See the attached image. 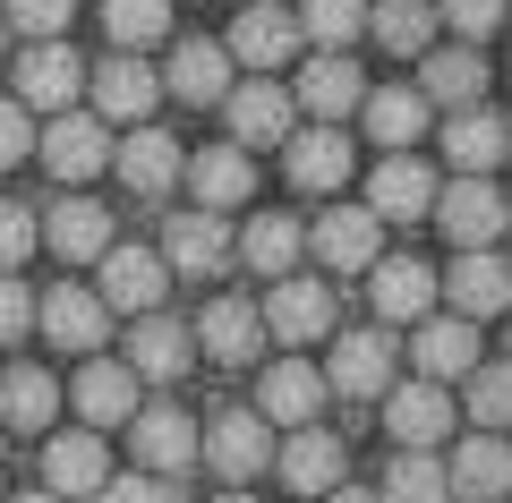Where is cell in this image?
Wrapping results in <instances>:
<instances>
[{"instance_id": "6da1fadb", "label": "cell", "mask_w": 512, "mask_h": 503, "mask_svg": "<svg viewBox=\"0 0 512 503\" xmlns=\"http://www.w3.org/2000/svg\"><path fill=\"white\" fill-rule=\"evenodd\" d=\"M427 214L444 222V239H453V248H495V231L512 222V205H504V188H495V180H470V171H461L453 188H436V205H427Z\"/></svg>"}, {"instance_id": "7a4b0ae2", "label": "cell", "mask_w": 512, "mask_h": 503, "mask_svg": "<svg viewBox=\"0 0 512 503\" xmlns=\"http://www.w3.org/2000/svg\"><path fill=\"white\" fill-rule=\"evenodd\" d=\"M43 162H52V180L86 188L111 171V128L94 120V111H52V128H43Z\"/></svg>"}, {"instance_id": "3957f363", "label": "cell", "mask_w": 512, "mask_h": 503, "mask_svg": "<svg viewBox=\"0 0 512 503\" xmlns=\"http://www.w3.org/2000/svg\"><path fill=\"white\" fill-rule=\"evenodd\" d=\"M222 111H231V145L239 154H256V145H282L299 128V103L291 86H274V77H248V86L222 94Z\"/></svg>"}, {"instance_id": "277c9868", "label": "cell", "mask_w": 512, "mask_h": 503, "mask_svg": "<svg viewBox=\"0 0 512 503\" xmlns=\"http://www.w3.org/2000/svg\"><path fill=\"white\" fill-rule=\"evenodd\" d=\"M35 333H52V350L94 359V350H103V333H111V307L94 299V290H77V282H52V290L35 299Z\"/></svg>"}, {"instance_id": "5b68a950", "label": "cell", "mask_w": 512, "mask_h": 503, "mask_svg": "<svg viewBox=\"0 0 512 503\" xmlns=\"http://www.w3.org/2000/svg\"><path fill=\"white\" fill-rule=\"evenodd\" d=\"M325 384H333V393H350V401L393 393V333H384V324L342 333V342H333V359H325Z\"/></svg>"}, {"instance_id": "8992f818", "label": "cell", "mask_w": 512, "mask_h": 503, "mask_svg": "<svg viewBox=\"0 0 512 503\" xmlns=\"http://www.w3.org/2000/svg\"><path fill=\"white\" fill-rule=\"evenodd\" d=\"M384 435H393V444L402 452H436L444 435H453V393H444V384H393V393H384Z\"/></svg>"}, {"instance_id": "52a82bcc", "label": "cell", "mask_w": 512, "mask_h": 503, "mask_svg": "<svg viewBox=\"0 0 512 503\" xmlns=\"http://www.w3.org/2000/svg\"><path fill=\"white\" fill-rule=\"evenodd\" d=\"M222 52H231L239 69L265 77V69H282V60L299 52V18H291V9H274V0H248V9L231 18V35H222Z\"/></svg>"}, {"instance_id": "ba28073f", "label": "cell", "mask_w": 512, "mask_h": 503, "mask_svg": "<svg viewBox=\"0 0 512 503\" xmlns=\"http://www.w3.org/2000/svg\"><path fill=\"white\" fill-rule=\"evenodd\" d=\"M308 248L325 256V273H367L384 256V222L367 214V205H325L308 231Z\"/></svg>"}, {"instance_id": "9c48e42d", "label": "cell", "mask_w": 512, "mask_h": 503, "mask_svg": "<svg viewBox=\"0 0 512 503\" xmlns=\"http://www.w3.org/2000/svg\"><path fill=\"white\" fill-rule=\"evenodd\" d=\"M94 265H103V282H94V299H103L111 316H146V307L163 299V282H171V265H163L154 248H103Z\"/></svg>"}, {"instance_id": "30bf717a", "label": "cell", "mask_w": 512, "mask_h": 503, "mask_svg": "<svg viewBox=\"0 0 512 503\" xmlns=\"http://www.w3.org/2000/svg\"><path fill=\"white\" fill-rule=\"evenodd\" d=\"M86 94H94V120H146V111L163 103V77L137 52H111L103 69H86Z\"/></svg>"}, {"instance_id": "8fae6325", "label": "cell", "mask_w": 512, "mask_h": 503, "mask_svg": "<svg viewBox=\"0 0 512 503\" xmlns=\"http://www.w3.org/2000/svg\"><path fill=\"white\" fill-rule=\"evenodd\" d=\"M444 495H461V503H504V495H512V444L478 427L470 444L444 461Z\"/></svg>"}, {"instance_id": "7c38bea8", "label": "cell", "mask_w": 512, "mask_h": 503, "mask_svg": "<svg viewBox=\"0 0 512 503\" xmlns=\"http://www.w3.org/2000/svg\"><path fill=\"white\" fill-rule=\"evenodd\" d=\"M444 299H453V316H504L512 307V265L495 248H461L453 256V273H444Z\"/></svg>"}, {"instance_id": "4fadbf2b", "label": "cell", "mask_w": 512, "mask_h": 503, "mask_svg": "<svg viewBox=\"0 0 512 503\" xmlns=\"http://www.w3.org/2000/svg\"><path fill=\"white\" fill-rule=\"evenodd\" d=\"M77 94H86V60H77L60 35L35 43V52L18 60V103H26V111H69Z\"/></svg>"}, {"instance_id": "5bb4252c", "label": "cell", "mask_w": 512, "mask_h": 503, "mask_svg": "<svg viewBox=\"0 0 512 503\" xmlns=\"http://www.w3.org/2000/svg\"><path fill=\"white\" fill-rule=\"evenodd\" d=\"M188 350H197V333H188L180 316H163V307H146L137 333H128V376L137 384H171V376H188Z\"/></svg>"}, {"instance_id": "9a60e30c", "label": "cell", "mask_w": 512, "mask_h": 503, "mask_svg": "<svg viewBox=\"0 0 512 503\" xmlns=\"http://www.w3.org/2000/svg\"><path fill=\"white\" fill-rule=\"evenodd\" d=\"M205 461H214V469H222L231 486H248L256 469L274 461V427H265L256 410H222L214 427H205Z\"/></svg>"}, {"instance_id": "2e32d148", "label": "cell", "mask_w": 512, "mask_h": 503, "mask_svg": "<svg viewBox=\"0 0 512 503\" xmlns=\"http://www.w3.org/2000/svg\"><path fill=\"white\" fill-rule=\"evenodd\" d=\"M282 154H291V188H308V197H333V188L350 180V137H342L333 120L291 128V137H282Z\"/></svg>"}, {"instance_id": "e0dca14e", "label": "cell", "mask_w": 512, "mask_h": 503, "mask_svg": "<svg viewBox=\"0 0 512 503\" xmlns=\"http://www.w3.org/2000/svg\"><path fill=\"white\" fill-rule=\"evenodd\" d=\"M180 137H163V128H128L120 145H111V171H120V188H137V197H163V188H180Z\"/></svg>"}, {"instance_id": "ac0fdd59", "label": "cell", "mask_w": 512, "mask_h": 503, "mask_svg": "<svg viewBox=\"0 0 512 503\" xmlns=\"http://www.w3.org/2000/svg\"><path fill=\"white\" fill-rule=\"evenodd\" d=\"M274 469H282L291 495H333L342 469H350V452H342V435H325V427H291V444L274 452Z\"/></svg>"}, {"instance_id": "d6986e66", "label": "cell", "mask_w": 512, "mask_h": 503, "mask_svg": "<svg viewBox=\"0 0 512 503\" xmlns=\"http://www.w3.org/2000/svg\"><path fill=\"white\" fill-rule=\"evenodd\" d=\"M427 205H436V171L410 154H384L376 171H367V214L376 222H419Z\"/></svg>"}, {"instance_id": "ffe728a7", "label": "cell", "mask_w": 512, "mask_h": 503, "mask_svg": "<svg viewBox=\"0 0 512 503\" xmlns=\"http://www.w3.org/2000/svg\"><path fill=\"white\" fill-rule=\"evenodd\" d=\"M316 410H325V376L308 359L265 367V384H256V418L265 427H316Z\"/></svg>"}, {"instance_id": "44dd1931", "label": "cell", "mask_w": 512, "mask_h": 503, "mask_svg": "<svg viewBox=\"0 0 512 503\" xmlns=\"http://www.w3.org/2000/svg\"><path fill=\"white\" fill-rule=\"evenodd\" d=\"M180 180L197 188L205 214H231V205H248V197H256V162L239 154V145H205V154H188V162H180Z\"/></svg>"}, {"instance_id": "7402d4cb", "label": "cell", "mask_w": 512, "mask_h": 503, "mask_svg": "<svg viewBox=\"0 0 512 503\" xmlns=\"http://www.w3.org/2000/svg\"><path fill=\"white\" fill-rule=\"evenodd\" d=\"M419 94L427 111H470L487 103V60H478V43H453V52H419Z\"/></svg>"}, {"instance_id": "603a6c76", "label": "cell", "mask_w": 512, "mask_h": 503, "mask_svg": "<svg viewBox=\"0 0 512 503\" xmlns=\"http://www.w3.org/2000/svg\"><path fill=\"white\" fill-rule=\"evenodd\" d=\"M163 265H171V273H222V265H231V222L205 214V205L171 214V231H163Z\"/></svg>"}, {"instance_id": "cb8c5ba5", "label": "cell", "mask_w": 512, "mask_h": 503, "mask_svg": "<svg viewBox=\"0 0 512 503\" xmlns=\"http://www.w3.org/2000/svg\"><path fill=\"white\" fill-rule=\"evenodd\" d=\"M359 94H367V77L350 69V52H316L308 69H299L291 103L308 111V120H350V111H359Z\"/></svg>"}, {"instance_id": "d4e9b609", "label": "cell", "mask_w": 512, "mask_h": 503, "mask_svg": "<svg viewBox=\"0 0 512 503\" xmlns=\"http://www.w3.org/2000/svg\"><path fill=\"white\" fill-rule=\"evenodd\" d=\"M256 316H265V333H282V342H316V333L333 324V290L308 282V273H282L274 299L256 307Z\"/></svg>"}, {"instance_id": "484cf974", "label": "cell", "mask_w": 512, "mask_h": 503, "mask_svg": "<svg viewBox=\"0 0 512 503\" xmlns=\"http://www.w3.org/2000/svg\"><path fill=\"white\" fill-rule=\"evenodd\" d=\"M504 154H512V128L495 120L487 103H470V111H453V120H444V162H453V171L487 180V171H495Z\"/></svg>"}, {"instance_id": "4316f807", "label": "cell", "mask_w": 512, "mask_h": 503, "mask_svg": "<svg viewBox=\"0 0 512 503\" xmlns=\"http://www.w3.org/2000/svg\"><path fill=\"white\" fill-rule=\"evenodd\" d=\"M137 461H146V478H180L188 461H197V427H188V410H171V401H154V410H137Z\"/></svg>"}, {"instance_id": "83f0119b", "label": "cell", "mask_w": 512, "mask_h": 503, "mask_svg": "<svg viewBox=\"0 0 512 503\" xmlns=\"http://www.w3.org/2000/svg\"><path fill=\"white\" fill-rule=\"evenodd\" d=\"M367 299H376L384 324H419L436 307V273L419 256H393V265H367Z\"/></svg>"}, {"instance_id": "f1b7e54d", "label": "cell", "mask_w": 512, "mask_h": 503, "mask_svg": "<svg viewBox=\"0 0 512 503\" xmlns=\"http://www.w3.org/2000/svg\"><path fill=\"white\" fill-rule=\"evenodd\" d=\"M359 120H367V137H376L384 154H410L419 128H427V94L419 86H367L359 94Z\"/></svg>"}, {"instance_id": "f546056e", "label": "cell", "mask_w": 512, "mask_h": 503, "mask_svg": "<svg viewBox=\"0 0 512 503\" xmlns=\"http://www.w3.org/2000/svg\"><path fill=\"white\" fill-rule=\"evenodd\" d=\"M137 376H128V359H103L94 350L86 367H77V410H86V427H120V418H137Z\"/></svg>"}, {"instance_id": "4dcf8cb0", "label": "cell", "mask_w": 512, "mask_h": 503, "mask_svg": "<svg viewBox=\"0 0 512 503\" xmlns=\"http://www.w3.org/2000/svg\"><path fill=\"white\" fill-rule=\"evenodd\" d=\"M256 333H265V316H256V299H214L197 316V350L214 367H248L256 359Z\"/></svg>"}, {"instance_id": "1f68e13d", "label": "cell", "mask_w": 512, "mask_h": 503, "mask_svg": "<svg viewBox=\"0 0 512 503\" xmlns=\"http://www.w3.org/2000/svg\"><path fill=\"white\" fill-rule=\"evenodd\" d=\"M419 376L427 384H453V376H470L478 367V324L470 316H419Z\"/></svg>"}, {"instance_id": "d6a6232c", "label": "cell", "mask_w": 512, "mask_h": 503, "mask_svg": "<svg viewBox=\"0 0 512 503\" xmlns=\"http://www.w3.org/2000/svg\"><path fill=\"white\" fill-rule=\"evenodd\" d=\"M111 469H103V435H52V452H43V495H94V486H103Z\"/></svg>"}, {"instance_id": "836d02e7", "label": "cell", "mask_w": 512, "mask_h": 503, "mask_svg": "<svg viewBox=\"0 0 512 503\" xmlns=\"http://www.w3.org/2000/svg\"><path fill=\"white\" fill-rule=\"evenodd\" d=\"M163 94H180V103H222V94H231V52L188 35L180 52H171V69H163Z\"/></svg>"}, {"instance_id": "e575fe53", "label": "cell", "mask_w": 512, "mask_h": 503, "mask_svg": "<svg viewBox=\"0 0 512 503\" xmlns=\"http://www.w3.org/2000/svg\"><path fill=\"white\" fill-rule=\"evenodd\" d=\"M35 239H52V256H77V265H86V256L111 248V214L94 197H60L52 222H35Z\"/></svg>"}, {"instance_id": "d590c367", "label": "cell", "mask_w": 512, "mask_h": 503, "mask_svg": "<svg viewBox=\"0 0 512 503\" xmlns=\"http://www.w3.org/2000/svg\"><path fill=\"white\" fill-rule=\"evenodd\" d=\"M299 248H308V231H299L291 214H256L248 231L231 239V256H239V265H256V273H265V282H282V273L299 265Z\"/></svg>"}, {"instance_id": "8d00e7d4", "label": "cell", "mask_w": 512, "mask_h": 503, "mask_svg": "<svg viewBox=\"0 0 512 503\" xmlns=\"http://www.w3.org/2000/svg\"><path fill=\"white\" fill-rule=\"evenodd\" d=\"M60 410V384L43 376V367H9L0 376V427H18V435H43Z\"/></svg>"}, {"instance_id": "74e56055", "label": "cell", "mask_w": 512, "mask_h": 503, "mask_svg": "<svg viewBox=\"0 0 512 503\" xmlns=\"http://www.w3.org/2000/svg\"><path fill=\"white\" fill-rule=\"evenodd\" d=\"M367 35L384 43V52H436V9H427V0H376V9H367Z\"/></svg>"}, {"instance_id": "f35d334b", "label": "cell", "mask_w": 512, "mask_h": 503, "mask_svg": "<svg viewBox=\"0 0 512 503\" xmlns=\"http://www.w3.org/2000/svg\"><path fill=\"white\" fill-rule=\"evenodd\" d=\"M103 35L111 52H146L171 35V0H103Z\"/></svg>"}, {"instance_id": "ab89813d", "label": "cell", "mask_w": 512, "mask_h": 503, "mask_svg": "<svg viewBox=\"0 0 512 503\" xmlns=\"http://www.w3.org/2000/svg\"><path fill=\"white\" fill-rule=\"evenodd\" d=\"M359 35H367V0H308L299 9V43H316V52H350Z\"/></svg>"}, {"instance_id": "60d3db41", "label": "cell", "mask_w": 512, "mask_h": 503, "mask_svg": "<svg viewBox=\"0 0 512 503\" xmlns=\"http://www.w3.org/2000/svg\"><path fill=\"white\" fill-rule=\"evenodd\" d=\"M384 503H453L444 495V461L436 452H393L384 461Z\"/></svg>"}, {"instance_id": "b9f144b4", "label": "cell", "mask_w": 512, "mask_h": 503, "mask_svg": "<svg viewBox=\"0 0 512 503\" xmlns=\"http://www.w3.org/2000/svg\"><path fill=\"white\" fill-rule=\"evenodd\" d=\"M461 384H470V418H478L487 435H504V427H512V359H504V367H470Z\"/></svg>"}, {"instance_id": "7bdbcfd3", "label": "cell", "mask_w": 512, "mask_h": 503, "mask_svg": "<svg viewBox=\"0 0 512 503\" xmlns=\"http://www.w3.org/2000/svg\"><path fill=\"white\" fill-rule=\"evenodd\" d=\"M504 18H512L504 0H444V9H436V26H453L461 43H487V35H495Z\"/></svg>"}, {"instance_id": "ee69618b", "label": "cell", "mask_w": 512, "mask_h": 503, "mask_svg": "<svg viewBox=\"0 0 512 503\" xmlns=\"http://www.w3.org/2000/svg\"><path fill=\"white\" fill-rule=\"evenodd\" d=\"M69 9H77V0H0V18H9V26H26L35 43H52L60 26H69Z\"/></svg>"}, {"instance_id": "f6af8a7d", "label": "cell", "mask_w": 512, "mask_h": 503, "mask_svg": "<svg viewBox=\"0 0 512 503\" xmlns=\"http://www.w3.org/2000/svg\"><path fill=\"white\" fill-rule=\"evenodd\" d=\"M26 154H35V111H26L18 94H0V171L26 162Z\"/></svg>"}, {"instance_id": "bcb514c9", "label": "cell", "mask_w": 512, "mask_h": 503, "mask_svg": "<svg viewBox=\"0 0 512 503\" xmlns=\"http://www.w3.org/2000/svg\"><path fill=\"white\" fill-rule=\"evenodd\" d=\"M35 256V214L26 205H0V273H18Z\"/></svg>"}, {"instance_id": "7dc6e473", "label": "cell", "mask_w": 512, "mask_h": 503, "mask_svg": "<svg viewBox=\"0 0 512 503\" xmlns=\"http://www.w3.org/2000/svg\"><path fill=\"white\" fill-rule=\"evenodd\" d=\"M18 333H35V290L18 273H0V342H18Z\"/></svg>"}, {"instance_id": "c3c4849f", "label": "cell", "mask_w": 512, "mask_h": 503, "mask_svg": "<svg viewBox=\"0 0 512 503\" xmlns=\"http://www.w3.org/2000/svg\"><path fill=\"white\" fill-rule=\"evenodd\" d=\"M94 495H103V503H171V486L163 478H103Z\"/></svg>"}, {"instance_id": "681fc988", "label": "cell", "mask_w": 512, "mask_h": 503, "mask_svg": "<svg viewBox=\"0 0 512 503\" xmlns=\"http://www.w3.org/2000/svg\"><path fill=\"white\" fill-rule=\"evenodd\" d=\"M325 503H384V495H350V486H333V495Z\"/></svg>"}, {"instance_id": "f907efd6", "label": "cell", "mask_w": 512, "mask_h": 503, "mask_svg": "<svg viewBox=\"0 0 512 503\" xmlns=\"http://www.w3.org/2000/svg\"><path fill=\"white\" fill-rule=\"evenodd\" d=\"M214 503H256V495H239V486H231V495H214Z\"/></svg>"}, {"instance_id": "816d5d0a", "label": "cell", "mask_w": 512, "mask_h": 503, "mask_svg": "<svg viewBox=\"0 0 512 503\" xmlns=\"http://www.w3.org/2000/svg\"><path fill=\"white\" fill-rule=\"evenodd\" d=\"M18 503H60V495H18Z\"/></svg>"}, {"instance_id": "f5cc1de1", "label": "cell", "mask_w": 512, "mask_h": 503, "mask_svg": "<svg viewBox=\"0 0 512 503\" xmlns=\"http://www.w3.org/2000/svg\"><path fill=\"white\" fill-rule=\"evenodd\" d=\"M0 43H9V18H0Z\"/></svg>"}, {"instance_id": "db71d44e", "label": "cell", "mask_w": 512, "mask_h": 503, "mask_svg": "<svg viewBox=\"0 0 512 503\" xmlns=\"http://www.w3.org/2000/svg\"><path fill=\"white\" fill-rule=\"evenodd\" d=\"M504 205H512V188H504Z\"/></svg>"}, {"instance_id": "11a10c76", "label": "cell", "mask_w": 512, "mask_h": 503, "mask_svg": "<svg viewBox=\"0 0 512 503\" xmlns=\"http://www.w3.org/2000/svg\"><path fill=\"white\" fill-rule=\"evenodd\" d=\"M504 35H512V18H504Z\"/></svg>"}, {"instance_id": "9f6ffc18", "label": "cell", "mask_w": 512, "mask_h": 503, "mask_svg": "<svg viewBox=\"0 0 512 503\" xmlns=\"http://www.w3.org/2000/svg\"><path fill=\"white\" fill-rule=\"evenodd\" d=\"M504 128H512V111H504Z\"/></svg>"}]
</instances>
